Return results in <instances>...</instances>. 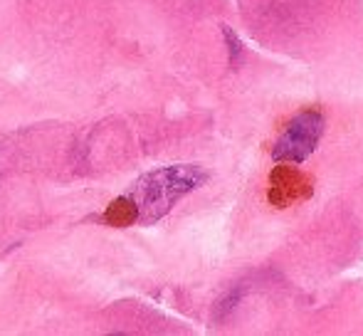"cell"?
I'll return each mask as SVG.
<instances>
[{"mask_svg":"<svg viewBox=\"0 0 363 336\" xmlns=\"http://www.w3.org/2000/svg\"><path fill=\"white\" fill-rule=\"evenodd\" d=\"M206 181V173L198 166H173L166 171H156L146 176L136 186V201L144 220H156L163 213L171 211V206L181 196L191 193Z\"/></svg>","mask_w":363,"mask_h":336,"instance_id":"6da1fadb","label":"cell"},{"mask_svg":"<svg viewBox=\"0 0 363 336\" xmlns=\"http://www.w3.org/2000/svg\"><path fill=\"white\" fill-rule=\"evenodd\" d=\"M321 134H324V116L314 109L301 111L289 121L287 129L277 139L272 159L282 161V164H301L314 154Z\"/></svg>","mask_w":363,"mask_h":336,"instance_id":"7a4b0ae2","label":"cell"},{"mask_svg":"<svg viewBox=\"0 0 363 336\" xmlns=\"http://www.w3.org/2000/svg\"><path fill=\"white\" fill-rule=\"evenodd\" d=\"M309 178L301 176L296 168L291 166H277L272 171V178H269V203L274 208H287L291 201H299V198H306L311 193Z\"/></svg>","mask_w":363,"mask_h":336,"instance_id":"3957f363","label":"cell"},{"mask_svg":"<svg viewBox=\"0 0 363 336\" xmlns=\"http://www.w3.org/2000/svg\"><path fill=\"white\" fill-rule=\"evenodd\" d=\"M225 38H228V43H230V52H233V57H230V62H235V60H238V52H240V43H238V38H235V35L230 33L228 28H225Z\"/></svg>","mask_w":363,"mask_h":336,"instance_id":"277c9868","label":"cell"}]
</instances>
